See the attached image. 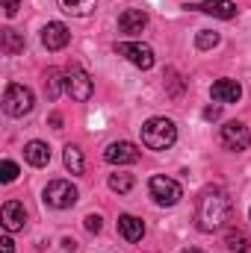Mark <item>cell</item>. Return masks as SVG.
<instances>
[{"instance_id":"1","label":"cell","mask_w":251,"mask_h":253,"mask_svg":"<svg viewBox=\"0 0 251 253\" xmlns=\"http://www.w3.org/2000/svg\"><path fill=\"white\" fill-rule=\"evenodd\" d=\"M231 197L222 189H207L198 197V209H195V221L204 233H213V230H222L231 218Z\"/></svg>"},{"instance_id":"2","label":"cell","mask_w":251,"mask_h":253,"mask_svg":"<svg viewBox=\"0 0 251 253\" xmlns=\"http://www.w3.org/2000/svg\"><path fill=\"white\" fill-rule=\"evenodd\" d=\"M178 141V126L169 118H151L142 124V144L151 150H169Z\"/></svg>"},{"instance_id":"3","label":"cell","mask_w":251,"mask_h":253,"mask_svg":"<svg viewBox=\"0 0 251 253\" xmlns=\"http://www.w3.org/2000/svg\"><path fill=\"white\" fill-rule=\"evenodd\" d=\"M33 106H36V97H33V91L27 85H21V83L6 85V91H3V112L6 115L24 118L27 112H33Z\"/></svg>"},{"instance_id":"4","label":"cell","mask_w":251,"mask_h":253,"mask_svg":"<svg viewBox=\"0 0 251 253\" xmlns=\"http://www.w3.org/2000/svg\"><path fill=\"white\" fill-rule=\"evenodd\" d=\"M92 77L80 68V65H68V71H65V94L71 97V100H77V103H83V100H89L92 97Z\"/></svg>"},{"instance_id":"5","label":"cell","mask_w":251,"mask_h":253,"mask_svg":"<svg viewBox=\"0 0 251 253\" xmlns=\"http://www.w3.org/2000/svg\"><path fill=\"white\" fill-rule=\"evenodd\" d=\"M148 191H151V197H154L160 206H175V203L184 197L181 183H178V180H172V177H151Z\"/></svg>"},{"instance_id":"6","label":"cell","mask_w":251,"mask_h":253,"mask_svg":"<svg viewBox=\"0 0 251 253\" xmlns=\"http://www.w3.org/2000/svg\"><path fill=\"white\" fill-rule=\"evenodd\" d=\"M45 203L54 209H71L77 203V189L68 180H51L45 189Z\"/></svg>"},{"instance_id":"7","label":"cell","mask_w":251,"mask_h":253,"mask_svg":"<svg viewBox=\"0 0 251 253\" xmlns=\"http://www.w3.org/2000/svg\"><path fill=\"white\" fill-rule=\"evenodd\" d=\"M116 53L125 56L127 62H133L136 68H142V71L154 68V50L142 42H122V44H116Z\"/></svg>"},{"instance_id":"8","label":"cell","mask_w":251,"mask_h":253,"mask_svg":"<svg viewBox=\"0 0 251 253\" xmlns=\"http://www.w3.org/2000/svg\"><path fill=\"white\" fill-rule=\"evenodd\" d=\"M222 144L228 150H246L251 144V129L240 121H228L222 126Z\"/></svg>"},{"instance_id":"9","label":"cell","mask_w":251,"mask_h":253,"mask_svg":"<svg viewBox=\"0 0 251 253\" xmlns=\"http://www.w3.org/2000/svg\"><path fill=\"white\" fill-rule=\"evenodd\" d=\"M0 221H3V230H6V233H18V230H24V227H27V209H24V203H18V200H6L3 209H0Z\"/></svg>"},{"instance_id":"10","label":"cell","mask_w":251,"mask_h":253,"mask_svg":"<svg viewBox=\"0 0 251 253\" xmlns=\"http://www.w3.org/2000/svg\"><path fill=\"white\" fill-rule=\"evenodd\" d=\"M104 159H107L110 165H133V162H139V150H136V144H130V141H113V144L104 150Z\"/></svg>"},{"instance_id":"11","label":"cell","mask_w":251,"mask_h":253,"mask_svg":"<svg viewBox=\"0 0 251 253\" xmlns=\"http://www.w3.org/2000/svg\"><path fill=\"white\" fill-rule=\"evenodd\" d=\"M68 42H71V33H68V27L60 24V21H54V24H48V27L42 30V44H45L48 50H63Z\"/></svg>"},{"instance_id":"12","label":"cell","mask_w":251,"mask_h":253,"mask_svg":"<svg viewBox=\"0 0 251 253\" xmlns=\"http://www.w3.org/2000/svg\"><path fill=\"white\" fill-rule=\"evenodd\" d=\"M187 9H198V12H207L213 18H222V21H231L237 18V3L234 0H204L198 6H187Z\"/></svg>"},{"instance_id":"13","label":"cell","mask_w":251,"mask_h":253,"mask_svg":"<svg viewBox=\"0 0 251 253\" xmlns=\"http://www.w3.org/2000/svg\"><path fill=\"white\" fill-rule=\"evenodd\" d=\"M210 94H213L216 103H237L243 97V88H240L237 80H216L213 88H210Z\"/></svg>"},{"instance_id":"14","label":"cell","mask_w":251,"mask_h":253,"mask_svg":"<svg viewBox=\"0 0 251 253\" xmlns=\"http://www.w3.org/2000/svg\"><path fill=\"white\" fill-rule=\"evenodd\" d=\"M148 27V15L142 12V9H125L122 15H119V30L127 33V36H136V33H142Z\"/></svg>"},{"instance_id":"15","label":"cell","mask_w":251,"mask_h":253,"mask_svg":"<svg viewBox=\"0 0 251 253\" xmlns=\"http://www.w3.org/2000/svg\"><path fill=\"white\" fill-rule=\"evenodd\" d=\"M24 159H27L33 168H45V165L51 162V147H48L45 141H30V144L24 147Z\"/></svg>"},{"instance_id":"16","label":"cell","mask_w":251,"mask_h":253,"mask_svg":"<svg viewBox=\"0 0 251 253\" xmlns=\"http://www.w3.org/2000/svg\"><path fill=\"white\" fill-rule=\"evenodd\" d=\"M119 233H122V239H127V242H139L145 236V224L136 215H122L119 218Z\"/></svg>"},{"instance_id":"17","label":"cell","mask_w":251,"mask_h":253,"mask_svg":"<svg viewBox=\"0 0 251 253\" xmlns=\"http://www.w3.org/2000/svg\"><path fill=\"white\" fill-rule=\"evenodd\" d=\"M57 3H60V9L65 15H74V18H86L98 6V0H57Z\"/></svg>"},{"instance_id":"18","label":"cell","mask_w":251,"mask_h":253,"mask_svg":"<svg viewBox=\"0 0 251 253\" xmlns=\"http://www.w3.org/2000/svg\"><path fill=\"white\" fill-rule=\"evenodd\" d=\"M63 162H65V168H68L71 174H83V168H86L83 153H80V147H74V144H68V147H65Z\"/></svg>"},{"instance_id":"19","label":"cell","mask_w":251,"mask_h":253,"mask_svg":"<svg viewBox=\"0 0 251 253\" xmlns=\"http://www.w3.org/2000/svg\"><path fill=\"white\" fill-rule=\"evenodd\" d=\"M21 50H24V39H21V33H15L12 27H6V30H3V53L15 56V53H21Z\"/></svg>"},{"instance_id":"20","label":"cell","mask_w":251,"mask_h":253,"mask_svg":"<svg viewBox=\"0 0 251 253\" xmlns=\"http://www.w3.org/2000/svg\"><path fill=\"white\" fill-rule=\"evenodd\" d=\"M225 245H228V251H234V253H246L249 251V236L243 230H231L228 239H225Z\"/></svg>"},{"instance_id":"21","label":"cell","mask_w":251,"mask_h":253,"mask_svg":"<svg viewBox=\"0 0 251 253\" xmlns=\"http://www.w3.org/2000/svg\"><path fill=\"white\" fill-rule=\"evenodd\" d=\"M45 85H48V97H51V100H57V97H60V88H65V80H60V71H57V68H51V71H48Z\"/></svg>"},{"instance_id":"22","label":"cell","mask_w":251,"mask_h":253,"mask_svg":"<svg viewBox=\"0 0 251 253\" xmlns=\"http://www.w3.org/2000/svg\"><path fill=\"white\" fill-rule=\"evenodd\" d=\"M110 189L119 191V194H127L133 189V174H110Z\"/></svg>"},{"instance_id":"23","label":"cell","mask_w":251,"mask_h":253,"mask_svg":"<svg viewBox=\"0 0 251 253\" xmlns=\"http://www.w3.org/2000/svg\"><path fill=\"white\" fill-rule=\"evenodd\" d=\"M195 44H198V50H210V47L219 44V33H213V30H201V33L195 36Z\"/></svg>"},{"instance_id":"24","label":"cell","mask_w":251,"mask_h":253,"mask_svg":"<svg viewBox=\"0 0 251 253\" xmlns=\"http://www.w3.org/2000/svg\"><path fill=\"white\" fill-rule=\"evenodd\" d=\"M15 177H18V165L9 162V159H3V162H0V180H3V183H12Z\"/></svg>"},{"instance_id":"25","label":"cell","mask_w":251,"mask_h":253,"mask_svg":"<svg viewBox=\"0 0 251 253\" xmlns=\"http://www.w3.org/2000/svg\"><path fill=\"white\" fill-rule=\"evenodd\" d=\"M86 230L89 233H101V215H86Z\"/></svg>"},{"instance_id":"26","label":"cell","mask_w":251,"mask_h":253,"mask_svg":"<svg viewBox=\"0 0 251 253\" xmlns=\"http://www.w3.org/2000/svg\"><path fill=\"white\" fill-rule=\"evenodd\" d=\"M18 9H21V0H3V12L12 18V15H18Z\"/></svg>"},{"instance_id":"27","label":"cell","mask_w":251,"mask_h":253,"mask_svg":"<svg viewBox=\"0 0 251 253\" xmlns=\"http://www.w3.org/2000/svg\"><path fill=\"white\" fill-rule=\"evenodd\" d=\"M12 251H15V248H12V239L3 236V239H0V253H12Z\"/></svg>"},{"instance_id":"28","label":"cell","mask_w":251,"mask_h":253,"mask_svg":"<svg viewBox=\"0 0 251 253\" xmlns=\"http://www.w3.org/2000/svg\"><path fill=\"white\" fill-rule=\"evenodd\" d=\"M204 118H219V106H210V109H204Z\"/></svg>"},{"instance_id":"29","label":"cell","mask_w":251,"mask_h":253,"mask_svg":"<svg viewBox=\"0 0 251 253\" xmlns=\"http://www.w3.org/2000/svg\"><path fill=\"white\" fill-rule=\"evenodd\" d=\"M60 124H63V118H60V115L54 112V115H51V126H57V129H60Z\"/></svg>"},{"instance_id":"30","label":"cell","mask_w":251,"mask_h":253,"mask_svg":"<svg viewBox=\"0 0 251 253\" xmlns=\"http://www.w3.org/2000/svg\"><path fill=\"white\" fill-rule=\"evenodd\" d=\"M184 253H204V251H198V248H187Z\"/></svg>"},{"instance_id":"31","label":"cell","mask_w":251,"mask_h":253,"mask_svg":"<svg viewBox=\"0 0 251 253\" xmlns=\"http://www.w3.org/2000/svg\"><path fill=\"white\" fill-rule=\"evenodd\" d=\"M249 215H251V212H249Z\"/></svg>"}]
</instances>
